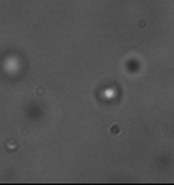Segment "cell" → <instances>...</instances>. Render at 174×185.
Returning <instances> with one entry per match:
<instances>
[{"label": "cell", "instance_id": "3", "mask_svg": "<svg viewBox=\"0 0 174 185\" xmlns=\"http://www.w3.org/2000/svg\"><path fill=\"white\" fill-rule=\"evenodd\" d=\"M20 134H22L23 137H28V136L31 134V128H29V127H22V128H20Z\"/></svg>", "mask_w": 174, "mask_h": 185}, {"label": "cell", "instance_id": "1", "mask_svg": "<svg viewBox=\"0 0 174 185\" xmlns=\"http://www.w3.org/2000/svg\"><path fill=\"white\" fill-rule=\"evenodd\" d=\"M109 134L111 136H117V134H120V127L116 124V125H111L109 127Z\"/></svg>", "mask_w": 174, "mask_h": 185}, {"label": "cell", "instance_id": "4", "mask_svg": "<svg viewBox=\"0 0 174 185\" xmlns=\"http://www.w3.org/2000/svg\"><path fill=\"white\" fill-rule=\"evenodd\" d=\"M145 26H146V22H145V20L142 19V20L139 22V28H145Z\"/></svg>", "mask_w": 174, "mask_h": 185}, {"label": "cell", "instance_id": "2", "mask_svg": "<svg viewBox=\"0 0 174 185\" xmlns=\"http://www.w3.org/2000/svg\"><path fill=\"white\" fill-rule=\"evenodd\" d=\"M45 94H46V88L45 86H37L35 88V96L37 97H43Z\"/></svg>", "mask_w": 174, "mask_h": 185}]
</instances>
